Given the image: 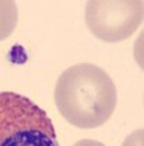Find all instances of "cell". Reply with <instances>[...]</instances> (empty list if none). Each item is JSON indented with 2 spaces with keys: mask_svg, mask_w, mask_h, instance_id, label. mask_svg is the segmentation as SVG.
Wrapping results in <instances>:
<instances>
[{
  "mask_svg": "<svg viewBox=\"0 0 144 146\" xmlns=\"http://www.w3.org/2000/svg\"><path fill=\"white\" fill-rule=\"evenodd\" d=\"M116 88L111 76L96 64L82 63L58 76L55 105L71 126L95 129L105 124L116 107Z\"/></svg>",
  "mask_w": 144,
  "mask_h": 146,
  "instance_id": "obj_1",
  "label": "cell"
},
{
  "mask_svg": "<svg viewBox=\"0 0 144 146\" xmlns=\"http://www.w3.org/2000/svg\"><path fill=\"white\" fill-rule=\"evenodd\" d=\"M0 146H60L42 108L16 92H0Z\"/></svg>",
  "mask_w": 144,
  "mask_h": 146,
  "instance_id": "obj_2",
  "label": "cell"
},
{
  "mask_svg": "<svg viewBox=\"0 0 144 146\" xmlns=\"http://www.w3.org/2000/svg\"><path fill=\"white\" fill-rule=\"evenodd\" d=\"M143 16L141 0H90L85 10L89 31L105 42L127 40L141 25Z\"/></svg>",
  "mask_w": 144,
  "mask_h": 146,
  "instance_id": "obj_3",
  "label": "cell"
},
{
  "mask_svg": "<svg viewBox=\"0 0 144 146\" xmlns=\"http://www.w3.org/2000/svg\"><path fill=\"white\" fill-rule=\"evenodd\" d=\"M18 23V7L13 0H0V41L15 31Z\"/></svg>",
  "mask_w": 144,
  "mask_h": 146,
  "instance_id": "obj_4",
  "label": "cell"
},
{
  "mask_svg": "<svg viewBox=\"0 0 144 146\" xmlns=\"http://www.w3.org/2000/svg\"><path fill=\"white\" fill-rule=\"evenodd\" d=\"M122 146H143V129L135 130L133 135H130L124 140Z\"/></svg>",
  "mask_w": 144,
  "mask_h": 146,
  "instance_id": "obj_5",
  "label": "cell"
},
{
  "mask_svg": "<svg viewBox=\"0 0 144 146\" xmlns=\"http://www.w3.org/2000/svg\"><path fill=\"white\" fill-rule=\"evenodd\" d=\"M73 146H105V145L98 140H93V139H82V140L76 142Z\"/></svg>",
  "mask_w": 144,
  "mask_h": 146,
  "instance_id": "obj_6",
  "label": "cell"
}]
</instances>
